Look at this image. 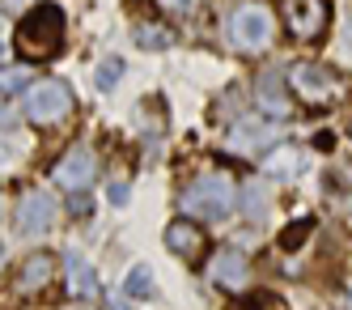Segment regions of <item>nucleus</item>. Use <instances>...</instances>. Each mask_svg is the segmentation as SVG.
<instances>
[{"label":"nucleus","instance_id":"nucleus-1","mask_svg":"<svg viewBox=\"0 0 352 310\" xmlns=\"http://www.w3.org/2000/svg\"><path fill=\"white\" fill-rule=\"evenodd\" d=\"M17 47L26 60H52L64 47V9L52 0H38L17 30Z\"/></svg>","mask_w":352,"mask_h":310},{"label":"nucleus","instance_id":"nucleus-2","mask_svg":"<svg viewBox=\"0 0 352 310\" xmlns=\"http://www.w3.org/2000/svg\"><path fill=\"white\" fill-rule=\"evenodd\" d=\"M238 209V192L225 174H199L183 192V213L187 221H221Z\"/></svg>","mask_w":352,"mask_h":310},{"label":"nucleus","instance_id":"nucleus-3","mask_svg":"<svg viewBox=\"0 0 352 310\" xmlns=\"http://www.w3.org/2000/svg\"><path fill=\"white\" fill-rule=\"evenodd\" d=\"M272 39H276V21H272V9L263 5H238L225 17V43L238 51H267Z\"/></svg>","mask_w":352,"mask_h":310},{"label":"nucleus","instance_id":"nucleus-4","mask_svg":"<svg viewBox=\"0 0 352 310\" xmlns=\"http://www.w3.org/2000/svg\"><path fill=\"white\" fill-rule=\"evenodd\" d=\"M26 115H30V123H60V119H68L72 115V90L64 85V81H34L30 90H26Z\"/></svg>","mask_w":352,"mask_h":310},{"label":"nucleus","instance_id":"nucleus-5","mask_svg":"<svg viewBox=\"0 0 352 310\" xmlns=\"http://www.w3.org/2000/svg\"><path fill=\"white\" fill-rule=\"evenodd\" d=\"M280 17L285 25L297 34V39H318L327 30V21H331V9H327V0H280Z\"/></svg>","mask_w":352,"mask_h":310},{"label":"nucleus","instance_id":"nucleus-6","mask_svg":"<svg viewBox=\"0 0 352 310\" xmlns=\"http://www.w3.org/2000/svg\"><path fill=\"white\" fill-rule=\"evenodd\" d=\"M289 81H293V90L306 98V102H331V98L344 94V81H340L331 68H322V64H297L289 72Z\"/></svg>","mask_w":352,"mask_h":310},{"label":"nucleus","instance_id":"nucleus-7","mask_svg":"<svg viewBox=\"0 0 352 310\" xmlns=\"http://www.w3.org/2000/svg\"><path fill=\"white\" fill-rule=\"evenodd\" d=\"M56 221V200L47 196V192H26L17 200V213H13V225H17V234H47Z\"/></svg>","mask_w":352,"mask_h":310},{"label":"nucleus","instance_id":"nucleus-8","mask_svg":"<svg viewBox=\"0 0 352 310\" xmlns=\"http://www.w3.org/2000/svg\"><path fill=\"white\" fill-rule=\"evenodd\" d=\"M94 174H98V158H94V153L89 149H68L60 158V166H56V183L64 192H81V187L94 183Z\"/></svg>","mask_w":352,"mask_h":310},{"label":"nucleus","instance_id":"nucleus-9","mask_svg":"<svg viewBox=\"0 0 352 310\" xmlns=\"http://www.w3.org/2000/svg\"><path fill=\"white\" fill-rule=\"evenodd\" d=\"M255 102L263 107L267 119H285V115L293 111V102H289V94H285V76H280V68L259 72V81H255Z\"/></svg>","mask_w":352,"mask_h":310},{"label":"nucleus","instance_id":"nucleus-10","mask_svg":"<svg viewBox=\"0 0 352 310\" xmlns=\"http://www.w3.org/2000/svg\"><path fill=\"white\" fill-rule=\"evenodd\" d=\"M208 276L217 280L221 289H242V285H246V276H250L246 255H242V251H234V247L217 251V255H212V264H208Z\"/></svg>","mask_w":352,"mask_h":310},{"label":"nucleus","instance_id":"nucleus-11","mask_svg":"<svg viewBox=\"0 0 352 310\" xmlns=\"http://www.w3.org/2000/svg\"><path fill=\"white\" fill-rule=\"evenodd\" d=\"M52 276H56V255H47V251H34L21 260L17 268V293H38L52 285Z\"/></svg>","mask_w":352,"mask_h":310},{"label":"nucleus","instance_id":"nucleus-12","mask_svg":"<svg viewBox=\"0 0 352 310\" xmlns=\"http://www.w3.org/2000/svg\"><path fill=\"white\" fill-rule=\"evenodd\" d=\"M166 247L174 255H183V260H199V251H204V229L195 221H187V217H179V221L166 225Z\"/></svg>","mask_w":352,"mask_h":310},{"label":"nucleus","instance_id":"nucleus-13","mask_svg":"<svg viewBox=\"0 0 352 310\" xmlns=\"http://www.w3.org/2000/svg\"><path fill=\"white\" fill-rule=\"evenodd\" d=\"M230 149L234 153H267L272 149V127L263 123V119H238L234 127H230Z\"/></svg>","mask_w":352,"mask_h":310},{"label":"nucleus","instance_id":"nucleus-14","mask_svg":"<svg viewBox=\"0 0 352 310\" xmlns=\"http://www.w3.org/2000/svg\"><path fill=\"white\" fill-rule=\"evenodd\" d=\"M263 170L272 178H293V174H301V149L297 145H272L263 153Z\"/></svg>","mask_w":352,"mask_h":310},{"label":"nucleus","instance_id":"nucleus-15","mask_svg":"<svg viewBox=\"0 0 352 310\" xmlns=\"http://www.w3.org/2000/svg\"><path fill=\"white\" fill-rule=\"evenodd\" d=\"M64 276H68V289L77 298H98V272L81 260V255H68L64 260Z\"/></svg>","mask_w":352,"mask_h":310},{"label":"nucleus","instance_id":"nucleus-16","mask_svg":"<svg viewBox=\"0 0 352 310\" xmlns=\"http://www.w3.org/2000/svg\"><path fill=\"white\" fill-rule=\"evenodd\" d=\"M153 289H157V280H153V268H148V264H136L128 272V280H123V293H128L132 302H148Z\"/></svg>","mask_w":352,"mask_h":310},{"label":"nucleus","instance_id":"nucleus-17","mask_svg":"<svg viewBox=\"0 0 352 310\" xmlns=\"http://www.w3.org/2000/svg\"><path fill=\"white\" fill-rule=\"evenodd\" d=\"M136 47H144V51H166L170 43H174V30H166V25H153V21H144V25H136Z\"/></svg>","mask_w":352,"mask_h":310},{"label":"nucleus","instance_id":"nucleus-18","mask_svg":"<svg viewBox=\"0 0 352 310\" xmlns=\"http://www.w3.org/2000/svg\"><path fill=\"white\" fill-rule=\"evenodd\" d=\"M310 234H314V217L289 221V225H285V234L276 238V247H280V251H297V247H306V242H310Z\"/></svg>","mask_w":352,"mask_h":310},{"label":"nucleus","instance_id":"nucleus-19","mask_svg":"<svg viewBox=\"0 0 352 310\" xmlns=\"http://www.w3.org/2000/svg\"><path fill=\"white\" fill-rule=\"evenodd\" d=\"M30 85H34L30 68H0V98H9L17 90H30Z\"/></svg>","mask_w":352,"mask_h":310},{"label":"nucleus","instance_id":"nucleus-20","mask_svg":"<svg viewBox=\"0 0 352 310\" xmlns=\"http://www.w3.org/2000/svg\"><path fill=\"white\" fill-rule=\"evenodd\" d=\"M238 204L246 209V217H250V221H263V213H267V200H263V192H259L255 183H250V187H242Z\"/></svg>","mask_w":352,"mask_h":310},{"label":"nucleus","instance_id":"nucleus-21","mask_svg":"<svg viewBox=\"0 0 352 310\" xmlns=\"http://www.w3.org/2000/svg\"><path fill=\"white\" fill-rule=\"evenodd\" d=\"M119 76H123V60L119 56H107L102 64H98L94 81H98V90H111V85H119Z\"/></svg>","mask_w":352,"mask_h":310},{"label":"nucleus","instance_id":"nucleus-22","mask_svg":"<svg viewBox=\"0 0 352 310\" xmlns=\"http://www.w3.org/2000/svg\"><path fill=\"white\" fill-rule=\"evenodd\" d=\"M230 310H285L280 302H276V293H250L242 302H234Z\"/></svg>","mask_w":352,"mask_h":310},{"label":"nucleus","instance_id":"nucleus-23","mask_svg":"<svg viewBox=\"0 0 352 310\" xmlns=\"http://www.w3.org/2000/svg\"><path fill=\"white\" fill-rule=\"evenodd\" d=\"M157 5H162L166 13H195L204 0H157Z\"/></svg>","mask_w":352,"mask_h":310},{"label":"nucleus","instance_id":"nucleus-24","mask_svg":"<svg viewBox=\"0 0 352 310\" xmlns=\"http://www.w3.org/2000/svg\"><path fill=\"white\" fill-rule=\"evenodd\" d=\"M336 310H352V276L344 280V289L336 293Z\"/></svg>","mask_w":352,"mask_h":310},{"label":"nucleus","instance_id":"nucleus-25","mask_svg":"<svg viewBox=\"0 0 352 310\" xmlns=\"http://www.w3.org/2000/svg\"><path fill=\"white\" fill-rule=\"evenodd\" d=\"M9 43H13V39H9V21L0 17V60H9Z\"/></svg>","mask_w":352,"mask_h":310},{"label":"nucleus","instance_id":"nucleus-26","mask_svg":"<svg viewBox=\"0 0 352 310\" xmlns=\"http://www.w3.org/2000/svg\"><path fill=\"white\" fill-rule=\"evenodd\" d=\"M111 204H119V209L128 204V183H111Z\"/></svg>","mask_w":352,"mask_h":310},{"label":"nucleus","instance_id":"nucleus-27","mask_svg":"<svg viewBox=\"0 0 352 310\" xmlns=\"http://www.w3.org/2000/svg\"><path fill=\"white\" fill-rule=\"evenodd\" d=\"M0 123H9V107H5V98H0Z\"/></svg>","mask_w":352,"mask_h":310},{"label":"nucleus","instance_id":"nucleus-28","mask_svg":"<svg viewBox=\"0 0 352 310\" xmlns=\"http://www.w3.org/2000/svg\"><path fill=\"white\" fill-rule=\"evenodd\" d=\"M9 5H26V0H9Z\"/></svg>","mask_w":352,"mask_h":310},{"label":"nucleus","instance_id":"nucleus-29","mask_svg":"<svg viewBox=\"0 0 352 310\" xmlns=\"http://www.w3.org/2000/svg\"><path fill=\"white\" fill-rule=\"evenodd\" d=\"M0 268H5V251H0Z\"/></svg>","mask_w":352,"mask_h":310},{"label":"nucleus","instance_id":"nucleus-30","mask_svg":"<svg viewBox=\"0 0 352 310\" xmlns=\"http://www.w3.org/2000/svg\"><path fill=\"white\" fill-rule=\"evenodd\" d=\"M72 310H85V306H72Z\"/></svg>","mask_w":352,"mask_h":310}]
</instances>
